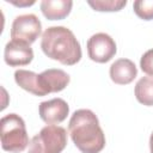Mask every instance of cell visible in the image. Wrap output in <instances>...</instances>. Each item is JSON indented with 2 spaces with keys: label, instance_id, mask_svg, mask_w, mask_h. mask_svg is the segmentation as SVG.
I'll use <instances>...</instances> for the list:
<instances>
[{
  "label": "cell",
  "instance_id": "cell-1",
  "mask_svg": "<svg viewBox=\"0 0 153 153\" xmlns=\"http://www.w3.org/2000/svg\"><path fill=\"white\" fill-rule=\"evenodd\" d=\"M68 131L73 143L81 153H99L105 147L104 131L98 117L90 109H79L73 112Z\"/></svg>",
  "mask_w": 153,
  "mask_h": 153
},
{
  "label": "cell",
  "instance_id": "cell-2",
  "mask_svg": "<svg viewBox=\"0 0 153 153\" xmlns=\"http://www.w3.org/2000/svg\"><path fill=\"white\" fill-rule=\"evenodd\" d=\"M41 48L45 56L66 66L78 63L82 56L79 41L65 26H50L45 29L42 35Z\"/></svg>",
  "mask_w": 153,
  "mask_h": 153
},
{
  "label": "cell",
  "instance_id": "cell-3",
  "mask_svg": "<svg viewBox=\"0 0 153 153\" xmlns=\"http://www.w3.org/2000/svg\"><path fill=\"white\" fill-rule=\"evenodd\" d=\"M0 139L2 149L10 153L23 152L30 145L24 120L17 114H8L1 117Z\"/></svg>",
  "mask_w": 153,
  "mask_h": 153
},
{
  "label": "cell",
  "instance_id": "cell-4",
  "mask_svg": "<svg viewBox=\"0 0 153 153\" xmlns=\"http://www.w3.org/2000/svg\"><path fill=\"white\" fill-rule=\"evenodd\" d=\"M66 146V129L60 126L48 124L31 139L29 153H61Z\"/></svg>",
  "mask_w": 153,
  "mask_h": 153
},
{
  "label": "cell",
  "instance_id": "cell-5",
  "mask_svg": "<svg viewBox=\"0 0 153 153\" xmlns=\"http://www.w3.org/2000/svg\"><path fill=\"white\" fill-rule=\"evenodd\" d=\"M42 31V24L37 16L20 14L17 16L11 26V38L12 41L23 42L26 44L33 43Z\"/></svg>",
  "mask_w": 153,
  "mask_h": 153
},
{
  "label": "cell",
  "instance_id": "cell-6",
  "mask_svg": "<svg viewBox=\"0 0 153 153\" xmlns=\"http://www.w3.org/2000/svg\"><path fill=\"white\" fill-rule=\"evenodd\" d=\"M116 51L117 47L114 38L105 32L94 33L87 41V54L94 62L105 63L115 56Z\"/></svg>",
  "mask_w": 153,
  "mask_h": 153
},
{
  "label": "cell",
  "instance_id": "cell-7",
  "mask_svg": "<svg viewBox=\"0 0 153 153\" xmlns=\"http://www.w3.org/2000/svg\"><path fill=\"white\" fill-rule=\"evenodd\" d=\"M38 114L47 124H56L65 121L69 114V106L62 98H53L42 102L38 106Z\"/></svg>",
  "mask_w": 153,
  "mask_h": 153
},
{
  "label": "cell",
  "instance_id": "cell-8",
  "mask_svg": "<svg viewBox=\"0 0 153 153\" xmlns=\"http://www.w3.org/2000/svg\"><path fill=\"white\" fill-rule=\"evenodd\" d=\"M4 59L10 67L26 66L33 60V50L30 44L11 39L5 45Z\"/></svg>",
  "mask_w": 153,
  "mask_h": 153
},
{
  "label": "cell",
  "instance_id": "cell-9",
  "mask_svg": "<svg viewBox=\"0 0 153 153\" xmlns=\"http://www.w3.org/2000/svg\"><path fill=\"white\" fill-rule=\"evenodd\" d=\"M38 80L41 84V87L45 96L51 92H60L67 87V85L71 81L69 75L59 68H50L43 71L41 74H38Z\"/></svg>",
  "mask_w": 153,
  "mask_h": 153
},
{
  "label": "cell",
  "instance_id": "cell-10",
  "mask_svg": "<svg viewBox=\"0 0 153 153\" xmlns=\"http://www.w3.org/2000/svg\"><path fill=\"white\" fill-rule=\"evenodd\" d=\"M136 75L137 68L129 59H118L110 66V78L117 85H128Z\"/></svg>",
  "mask_w": 153,
  "mask_h": 153
},
{
  "label": "cell",
  "instance_id": "cell-11",
  "mask_svg": "<svg viewBox=\"0 0 153 153\" xmlns=\"http://www.w3.org/2000/svg\"><path fill=\"white\" fill-rule=\"evenodd\" d=\"M73 1L71 0H43L41 1V11L48 20L65 19L72 11Z\"/></svg>",
  "mask_w": 153,
  "mask_h": 153
},
{
  "label": "cell",
  "instance_id": "cell-12",
  "mask_svg": "<svg viewBox=\"0 0 153 153\" xmlns=\"http://www.w3.org/2000/svg\"><path fill=\"white\" fill-rule=\"evenodd\" d=\"M14 80L19 87L23 90L38 96L43 97L45 93L43 92L39 80H38V74L32 72V71H26V69H17L14 72Z\"/></svg>",
  "mask_w": 153,
  "mask_h": 153
},
{
  "label": "cell",
  "instance_id": "cell-13",
  "mask_svg": "<svg viewBox=\"0 0 153 153\" xmlns=\"http://www.w3.org/2000/svg\"><path fill=\"white\" fill-rule=\"evenodd\" d=\"M134 92L139 103L153 106V76H142L136 82Z\"/></svg>",
  "mask_w": 153,
  "mask_h": 153
},
{
  "label": "cell",
  "instance_id": "cell-14",
  "mask_svg": "<svg viewBox=\"0 0 153 153\" xmlns=\"http://www.w3.org/2000/svg\"><path fill=\"white\" fill-rule=\"evenodd\" d=\"M87 4L98 12H117L127 5V0H88Z\"/></svg>",
  "mask_w": 153,
  "mask_h": 153
},
{
  "label": "cell",
  "instance_id": "cell-15",
  "mask_svg": "<svg viewBox=\"0 0 153 153\" xmlns=\"http://www.w3.org/2000/svg\"><path fill=\"white\" fill-rule=\"evenodd\" d=\"M135 14L143 20L153 19V0H136L133 5Z\"/></svg>",
  "mask_w": 153,
  "mask_h": 153
},
{
  "label": "cell",
  "instance_id": "cell-16",
  "mask_svg": "<svg viewBox=\"0 0 153 153\" xmlns=\"http://www.w3.org/2000/svg\"><path fill=\"white\" fill-rule=\"evenodd\" d=\"M140 67L143 73L153 76V49L147 50L140 59Z\"/></svg>",
  "mask_w": 153,
  "mask_h": 153
},
{
  "label": "cell",
  "instance_id": "cell-17",
  "mask_svg": "<svg viewBox=\"0 0 153 153\" xmlns=\"http://www.w3.org/2000/svg\"><path fill=\"white\" fill-rule=\"evenodd\" d=\"M149 149H151V153H153V133L149 136Z\"/></svg>",
  "mask_w": 153,
  "mask_h": 153
}]
</instances>
